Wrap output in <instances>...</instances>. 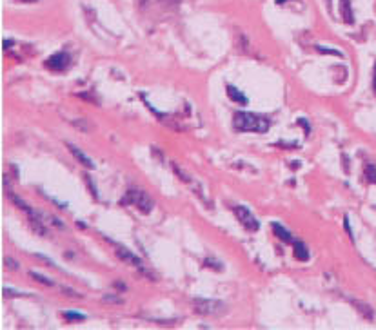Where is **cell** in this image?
I'll list each match as a JSON object with an SVG mask.
<instances>
[{
    "label": "cell",
    "instance_id": "6da1fadb",
    "mask_svg": "<svg viewBox=\"0 0 376 330\" xmlns=\"http://www.w3.org/2000/svg\"><path fill=\"white\" fill-rule=\"evenodd\" d=\"M233 126L240 132H265L269 129V120L247 111H238L234 113Z\"/></svg>",
    "mask_w": 376,
    "mask_h": 330
},
{
    "label": "cell",
    "instance_id": "7a4b0ae2",
    "mask_svg": "<svg viewBox=\"0 0 376 330\" xmlns=\"http://www.w3.org/2000/svg\"><path fill=\"white\" fill-rule=\"evenodd\" d=\"M120 203L122 205H133V207H137L140 212H144V214H149L151 210H153V201H151V198H149L148 194L144 193V191H135V189H131V191H127L126 196H124L122 199H120Z\"/></svg>",
    "mask_w": 376,
    "mask_h": 330
},
{
    "label": "cell",
    "instance_id": "3957f363",
    "mask_svg": "<svg viewBox=\"0 0 376 330\" xmlns=\"http://www.w3.org/2000/svg\"><path fill=\"white\" fill-rule=\"evenodd\" d=\"M233 210H234V214H236V218H238V221L244 225V229H247L249 232H256L260 229V221L254 218L253 212H251L247 207H244V205H236Z\"/></svg>",
    "mask_w": 376,
    "mask_h": 330
},
{
    "label": "cell",
    "instance_id": "277c9868",
    "mask_svg": "<svg viewBox=\"0 0 376 330\" xmlns=\"http://www.w3.org/2000/svg\"><path fill=\"white\" fill-rule=\"evenodd\" d=\"M69 64H71V57L68 53L59 51L46 60V67L51 69V71H64V69L69 67Z\"/></svg>",
    "mask_w": 376,
    "mask_h": 330
},
{
    "label": "cell",
    "instance_id": "5b68a950",
    "mask_svg": "<svg viewBox=\"0 0 376 330\" xmlns=\"http://www.w3.org/2000/svg\"><path fill=\"white\" fill-rule=\"evenodd\" d=\"M193 303H195V310L198 314H215V312H217L215 307H220V305H222V303H218V301H207V299H195Z\"/></svg>",
    "mask_w": 376,
    "mask_h": 330
},
{
    "label": "cell",
    "instance_id": "8992f818",
    "mask_svg": "<svg viewBox=\"0 0 376 330\" xmlns=\"http://www.w3.org/2000/svg\"><path fill=\"white\" fill-rule=\"evenodd\" d=\"M271 229H273V232H275V236L278 238V240L286 241V243H291V245L295 243V241H297V240H295V236H293L291 232L287 231L286 227H282L280 223H276V221H275V223H271Z\"/></svg>",
    "mask_w": 376,
    "mask_h": 330
},
{
    "label": "cell",
    "instance_id": "52a82bcc",
    "mask_svg": "<svg viewBox=\"0 0 376 330\" xmlns=\"http://www.w3.org/2000/svg\"><path fill=\"white\" fill-rule=\"evenodd\" d=\"M68 149H69V151H71V154H73V156L76 158V160H78V162L82 163V165H84V167H87V169H95V163L91 162L89 158L85 156V154H84V152H82V151H80V149H76V147L71 145V143H68Z\"/></svg>",
    "mask_w": 376,
    "mask_h": 330
},
{
    "label": "cell",
    "instance_id": "ba28073f",
    "mask_svg": "<svg viewBox=\"0 0 376 330\" xmlns=\"http://www.w3.org/2000/svg\"><path fill=\"white\" fill-rule=\"evenodd\" d=\"M340 11H342V18L347 24H355V15L351 9V0H340Z\"/></svg>",
    "mask_w": 376,
    "mask_h": 330
},
{
    "label": "cell",
    "instance_id": "9c48e42d",
    "mask_svg": "<svg viewBox=\"0 0 376 330\" xmlns=\"http://www.w3.org/2000/svg\"><path fill=\"white\" fill-rule=\"evenodd\" d=\"M226 91H227V96H229V98L233 100V102H236V104L247 105V102H249V100H247V96H245V94L242 93V91L236 89L234 85H227V89H226Z\"/></svg>",
    "mask_w": 376,
    "mask_h": 330
},
{
    "label": "cell",
    "instance_id": "30bf717a",
    "mask_svg": "<svg viewBox=\"0 0 376 330\" xmlns=\"http://www.w3.org/2000/svg\"><path fill=\"white\" fill-rule=\"evenodd\" d=\"M117 256L122 260V262H127V263H133L135 267H142V262L138 260L135 254H131L129 251H126V249H122V247H118L117 249Z\"/></svg>",
    "mask_w": 376,
    "mask_h": 330
},
{
    "label": "cell",
    "instance_id": "8fae6325",
    "mask_svg": "<svg viewBox=\"0 0 376 330\" xmlns=\"http://www.w3.org/2000/svg\"><path fill=\"white\" fill-rule=\"evenodd\" d=\"M293 247H295V258H297V260H300V262H307V260H309L307 247L303 245L302 241H298V240L293 243Z\"/></svg>",
    "mask_w": 376,
    "mask_h": 330
},
{
    "label": "cell",
    "instance_id": "7c38bea8",
    "mask_svg": "<svg viewBox=\"0 0 376 330\" xmlns=\"http://www.w3.org/2000/svg\"><path fill=\"white\" fill-rule=\"evenodd\" d=\"M366 178L369 184H376V165H366Z\"/></svg>",
    "mask_w": 376,
    "mask_h": 330
},
{
    "label": "cell",
    "instance_id": "4fadbf2b",
    "mask_svg": "<svg viewBox=\"0 0 376 330\" xmlns=\"http://www.w3.org/2000/svg\"><path fill=\"white\" fill-rule=\"evenodd\" d=\"M64 318L68 321H84L85 316L84 314H76V312H64Z\"/></svg>",
    "mask_w": 376,
    "mask_h": 330
},
{
    "label": "cell",
    "instance_id": "5bb4252c",
    "mask_svg": "<svg viewBox=\"0 0 376 330\" xmlns=\"http://www.w3.org/2000/svg\"><path fill=\"white\" fill-rule=\"evenodd\" d=\"M29 276H31V278H35L37 281L44 283V285H48V287H53V285H55L53 281H49L48 278H44V276H40V274H37V272H29Z\"/></svg>",
    "mask_w": 376,
    "mask_h": 330
},
{
    "label": "cell",
    "instance_id": "9a60e30c",
    "mask_svg": "<svg viewBox=\"0 0 376 330\" xmlns=\"http://www.w3.org/2000/svg\"><path fill=\"white\" fill-rule=\"evenodd\" d=\"M355 305H356V307H358V312H364V314H366L367 320H373V312H371V310H367V309H369L367 305L356 303V301H355Z\"/></svg>",
    "mask_w": 376,
    "mask_h": 330
},
{
    "label": "cell",
    "instance_id": "2e32d148",
    "mask_svg": "<svg viewBox=\"0 0 376 330\" xmlns=\"http://www.w3.org/2000/svg\"><path fill=\"white\" fill-rule=\"evenodd\" d=\"M316 51L327 53V55H336V57H342V53H340V51H336V49H325L323 46H316Z\"/></svg>",
    "mask_w": 376,
    "mask_h": 330
},
{
    "label": "cell",
    "instance_id": "e0dca14e",
    "mask_svg": "<svg viewBox=\"0 0 376 330\" xmlns=\"http://www.w3.org/2000/svg\"><path fill=\"white\" fill-rule=\"evenodd\" d=\"M344 227H345V231H347V234H349L351 241H355V236H353V231H351V225H349V218L345 216L344 218Z\"/></svg>",
    "mask_w": 376,
    "mask_h": 330
},
{
    "label": "cell",
    "instance_id": "ac0fdd59",
    "mask_svg": "<svg viewBox=\"0 0 376 330\" xmlns=\"http://www.w3.org/2000/svg\"><path fill=\"white\" fill-rule=\"evenodd\" d=\"M373 91L376 93V64H375V71H373Z\"/></svg>",
    "mask_w": 376,
    "mask_h": 330
},
{
    "label": "cell",
    "instance_id": "d6986e66",
    "mask_svg": "<svg viewBox=\"0 0 376 330\" xmlns=\"http://www.w3.org/2000/svg\"><path fill=\"white\" fill-rule=\"evenodd\" d=\"M5 263H9V265H7V267H13V268H16V263L13 262V260H5Z\"/></svg>",
    "mask_w": 376,
    "mask_h": 330
},
{
    "label": "cell",
    "instance_id": "ffe728a7",
    "mask_svg": "<svg viewBox=\"0 0 376 330\" xmlns=\"http://www.w3.org/2000/svg\"><path fill=\"white\" fill-rule=\"evenodd\" d=\"M18 2H26V4H33V2H38V0H18Z\"/></svg>",
    "mask_w": 376,
    "mask_h": 330
},
{
    "label": "cell",
    "instance_id": "44dd1931",
    "mask_svg": "<svg viewBox=\"0 0 376 330\" xmlns=\"http://www.w3.org/2000/svg\"><path fill=\"white\" fill-rule=\"evenodd\" d=\"M167 2H171V4H178L180 0H167Z\"/></svg>",
    "mask_w": 376,
    "mask_h": 330
},
{
    "label": "cell",
    "instance_id": "7402d4cb",
    "mask_svg": "<svg viewBox=\"0 0 376 330\" xmlns=\"http://www.w3.org/2000/svg\"><path fill=\"white\" fill-rule=\"evenodd\" d=\"M276 2H278V4H282V2H286V0H276Z\"/></svg>",
    "mask_w": 376,
    "mask_h": 330
}]
</instances>
